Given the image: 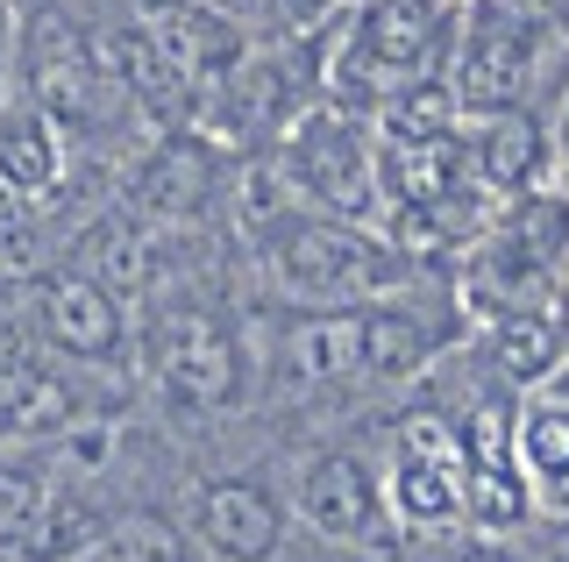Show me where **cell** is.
<instances>
[{
    "label": "cell",
    "mask_w": 569,
    "mask_h": 562,
    "mask_svg": "<svg viewBox=\"0 0 569 562\" xmlns=\"http://www.w3.org/2000/svg\"><path fill=\"white\" fill-rule=\"evenodd\" d=\"M271 263H278V285L292 292V300H320V307L378 292V285L399 278V257H391L385 242H370L363 228H349V221H292L278 235Z\"/></svg>",
    "instance_id": "cell-1"
},
{
    "label": "cell",
    "mask_w": 569,
    "mask_h": 562,
    "mask_svg": "<svg viewBox=\"0 0 569 562\" xmlns=\"http://www.w3.org/2000/svg\"><path fill=\"white\" fill-rule=\"evenodd\" d=\"M533 37H541V22L520 0H477L462 14V50H456V79H449L456 108L506 114L533 79Z\"/></svg>",
    "instance_id": "cell-2"
},
{
    "label": "cell",
    "mask_w": 569,
    "mask_h": 562,
    "mask_svg": "<svg viewBox=\"0 0 569 562\" xmlns=\"http://www.w3.org/2000/svg\"><path fill=\"white\" fill-rule=\"evenodd\" d=\"M284 179H292L307 200H320L328 214H370L378 207V150L363 143V129L342 108H313L284 143Z\"/></svg>",
    "instance_id": "cell-3"
},
{
    "label": "cell",
    "mask_w": 569,
    "mask_h": 562,
    "mask_svg": "<svg viewBox=\"0 0 569 562\" xmlns=\"http://www.w3.org/2000/svg\"><path fill=\"white\" fill-rule=\"evenodd\" d=\"M22 86H29V108L50 121H86L100 108V50L86 43L79 22L64 14H29L22 29Z\"/></svg>",
    "instance_id": "cell-4"
},
{
    "label": "cell",
    "mask_w": 569,
    "mask_h": 562,
    "mask_svg": "<svg viewBox=\"0 0 569 562\" xmlns=\"http://www.w3.org/2000/svg\"><path fill=\"white\" fill-rule=\"evenodd\" d=\"M391 505L413 526H441V520L470 513V449H462V434L435 428V420H413L399 470H391Z\"/></svg>",
    "instance_id": "cell-5"
},
{
    "label": "cell",
    "mask_w": 569,
    "mask_h": 562,
    "mask_svg": "<svg viewBox=\"0 0 569 562\" xmlns=\"http://www.w3.org/2000/svg\"><path fill=\"white\" fill-rule=\"evenodd\" d=\"M236 342H228L221 321L207 313H171L157 328V384L178 399V407H228L236 399Z\"/></svg>",
    "instance_id": "cell-6"
},
{
    "label": "cell",
    "mask_w": 569,
    "mask_h": 562,
    "mask_svg": "<svg viewBox=\"0 0 569 562\" xmlns=\"http://www.w3.org/2000/svg\"><path fill=\"white\" fill-rule=\"evenodd\" d=\"M71 413H79V399H71V384L43 363L36 335L0 328V428L8 434H50V428H64Z\"/></svg>",
    "instance_id": "cell-7"
},
{
    "label": "cell",
    "mask_w": 569,
    "mask_h": 562,
    "mask_svg": "<svg viewBox=\"0 0 569 562\" xmlns=\"http://www.w3.org/2000/svg\"><path fill=\"white\" fill-rule=\"evenodd\" d=\"M36 335L64 357H114L121 349V307L93 278H43L36 285Z\"/></svg>",
    "instance_id": "cell-8"
},
{
    "label": "cell",
    "mask_w": 569,
    "mask_h": 562,
    "mask_svg": "<svg viewBox=\"0 0 569 562\" xmlns=\"http://www.w3.org/2000/svg\"><path fill=\"white\" fill-rule=\"evenodd\" d=\"M200 534H207L228 562H271L278 541H284V513H278V499H271L263 484L221 478V484L200 491Z\"/></svg>",
    "instance_id": "cell-9"
},
{
    "label": "cell",
    "mask_w": 569,
    "mask_h": 562,
    "mask_svg": "<svg viewBox=\"0 0 569 562\" xmlns=\"http://www.w3.org/2000/svg\"><path fill=\"white\" fill-rule=\"evenodd\" d=\"M356 43H363L399 86L420 79L427 58H435V43H441V0H370V8L356 14Z\"/></svg>",
    "instance_id": "cell-10"
},
{
    "label": "cell",
    "mask_w": 569,
    "mask_h": 562,
    "mask_svg": "<svg viewBox=\"0 0 569 562\" xmlns=\"http://www.w3.org/2000/svg\"><path fill=\"white\" fill-rule=\"evenodd\" d=\"M299 513H307L328 541H349L363 534L370 513H378V491H370V470L356 463V455H320L307 470V484H299Z\"/></svg>",
    "instance_id": "cell-11"
},
{
    "label": "cell",
    "mask_w": 569,
    "mask_h": 562,
    "mask_svg": "<svg viewBox=\"0 0 569 562\" xmlns=\"http://www.w3.org/2000/svg\"><path fill=\"white\" fill-rule=\"evenodd\" d=\"M129 200L142 214H200L213 200V150L207 143H164L150 164L136 171Z\"/></svg>",
    "instance_id": "cell-12"
},
{
    "label": "cell",
    "mask_w": 569,
    "mask_h": 562,
    "mask_svg": "<svg viewBox=\"0 0 569 562\" xmlns=\"http://www.w3.org/2000/svg\"><path fill=\"white\" fill-rule=\"evenodd\" d=\"M470 164H477V179H485L491 192L533 185V179H541V129H533V114L527 108L491 114L485 136H477V150H470Z\"/></svg>",
    "instance_id": "cell-13"
},
{
    "label": "cell",
    "mask_w": 569,
    "mask_h": 562,
    "mask_svg": "<svg viewBox=\"0 0 569 562\" xmlns=\"http://www.w3.org/2000/svg\"><path fill=\"white\" fill-rule=\"evenodd\" d=\"M79 278H93L100 292H114V300H129L142 292V278H150V250H142V228L129 214H107L79 235Z\"/></svg>",
    "instance_id": "cell-14"
},
{
    "label": "cell",
    "mask_w": 569,
    "mask_h": 562,
    "mask_svg": "<svg viewBox=\"0 0 569 562\" xmlns=\"http://www.w3.org/2000/svg\"><path fill=\"white\" fill-rule=\"evenodd\" d=\"M50 179H58V136H50V114H36V108L0 114V185L43 192Z\"/></svg>",
    "instance_id": "cell-15"
},
{
    "label": "cell",
    "mask_w": 569,
    "mask_h": 562,
    "mask_svg": "<svg viewBox=\"0 0 569 562\" xmlns=\"http://www.w3.org/2000/svg\"><path fill=\"white\" fill-rule=\"evenodd\" d=\"M427 349H435V335H427L413 313H399V307H370V313H363V357H370V378H406V371H420Z\"/></svg>",
    "instance_id": "cell-16"
},
{
    "label": "cell",
    "mask_w": 569,
    "mask_h": 562,
    "mask_svg": "<svg viewBox=\"0 0 569 562\" xmlns=\"http://www.w3.org/2000/svg\"><path fill=\"white\" fill-rule=\"evenodd\" d=\"M491 349L520 384H533V378H548L562 363V328L548 321V313H506V321L491 328Z\"/></svg>",
    "instance_id": "cell-17"
},
{
    "label": "cell",
    "mask_w": 569,
    "mask_h": 562,
    "mask_svg": "<svg viewBox=\"0 0 569 562\" xmlns=\"http://www.w3.org/2000/svg\"><path fill=\"white\" fill-rule=\"evenodd\" d=\"M299 371H307V378H356V371H370V357H363V313L313 321L307 335H299Z\"/></svg>",
    "instance_id": "cell-18"
},
{
    "label": "cell",
    "mask_w": 569,
    "mask_h": 562,
    "mask_svg": "<svg viewBox=\"0 0 569 562\" xmlns=\"http://www.w3.org/2000/svg\"><path fill=\"white\" fill-rule=\"evenodd\" d=\"M385 136L391 143H441L456 136V93L449 86H413L385 108Z\"/></svg>",
    "instance_id": "cell-19"
},
{
    "label": "cell",
    "mask_w": 569,
    "mask_h": 562,
    "mask_svg": "<svg viewBox=\"0 0 569 562\" xmlns=\"http://www.w3.org/2000/svg\"><path fill=\"white\" fill-rule=\"evenodd\" d=\"M100 520L86 513L79 499H50V513L36 520V534L22 541V562H71L79 549H93Z\"/></svg>",
    "instance_id": "cell-20"
},
{
    "label": "cell",
    "mask_w": 569,
    "mask_h": 562,
    "mask_svg": "<svg viewBox=\"0 0 569 562\" xmlns=\"http://www.w3.org/2000/svg\"><path fill=\"white\" fill-rule=\"evenodd\" d=\"M498 235H506L512 250H527L548 271V263L569 250V200H527V207H512V221L498 228Z\"/></svg>",
    "instance_id": "cell-21"
},
{
    "label": "cell",
    "mask_w": 569,
    "mask_h": 562,
    "mask_svg": "<svg viewBox=\"0 0 569 562\" xmlns=\"http://www.w3.org/2000/svg\"><path fill=\"white\" fill-rule=\"evenodd\" d=\"M43 513H50L43 478H36V470H8V463H0V549H22Z\"/></svg>",
    "instance_id": "cell-22"
},
{
    "label": "cell",
    "mask_w": 569,
    "mask_h": 562,
    "mask_svg": "<svg viewBox=\"0 0 569 562\" xmlns=\"http://www.w3.org/2000/svg\"><path fill=\"white\" fill-rule=\"evenodd\" d=\"M520 455L533 463V478H569V407H533L520 428Z\"/></svg>",
    "instance_id": "cell-23"
},
{
    "label": "cell",
    "mask_w": 569,
    "mask_h": 562,
    "mask_svg": "<svg viewBox=\"0 0 569 562\" xmlns=\"http://www.w3.org/2000/svg\"><path fill=\"white\" fill-rule=\"evenodd\" d=\"M470 520L520 526L527 520V484L512 478V470H470Z\"/></svg>",
    "instance_id": "cell-24"
},
{
    "label": "cell",
    "mask_w": 569,
    "mask_h": 562,
    "mask_svg": "<svg viewBox=\"0 0 569 562\" xmlns=\"http://www.w3.org/2000/svg\"><path fill=\"white\" fill-rule=\"evenodd\" d=\"M512 413L506 407H477L470 420H462V449H470V470H512Z\"/></svg>",
    "instance_id": "cell-25"
},
{
    "label": "cell",
    "mask_w": 569,
    "mask_h": 562,
    "mask_svg": "<svg viewBox=\"0 0 569 562\" xmlns=\"http://www.w3.org/2000/svg\"><path fill=\"white\" fill-rule=\"evenodd\" d=\"M0 263H8V271H29V263H36V235H29V214H22V207H8V214H0Z\"/></svg>",
    "instance_id": "cell-26"
},
{
    "label": "cell",
    "mask_w": 569,
    "mask_h": 562,
    "mask_svg": "<svg viewBox=\"0 0 569 562\" xmlns=\"http://www.w3.org/2000/svg\"><path fill=\"white\" fill-rule=\"evenodd\" d=\"M121 549H129V562H186V549H178L164 526H129Z\"/></svg>",
    "instance_id": "cell-27"
},
{
    "label": "cell",
    "mask_w": 569,
    "mask_h": 562,
    "mask_svg": "<svg viewBox=\"0 0 569 562\" xmlns=\"http://www.w3.org/2000/svg\"><path fill=\"white\" fill-rule=\"evenodd\" d=\"M192 8H207V14H221L228 29L236 22H263V14H278L284 0H192Z\"/></svg>",
    "instance_id": "cell-28"
},
{
    "label": "cell",
    "mask_w": 569,
    "mask_h": 562,
    "mask_svg": "<svg viewBox=\"0 0 569 562\" xmlns=\"http://www.w3.org/2000/svg\"><path fill=\"white\" fill-rule=\"evenodd\" d=\"M449 562H512V555L498 549V541H470V549H456Z\"/></svg>",
    "instance_id": "cell-29"
},
{
    "label": "cell",
    "mask_w": 569,
    "mask_h": 562,
    "mask_svg": "<svg viewBox=\"0 0 569 562\" xmlns=\"http://www.w3.org/2000/svg\"><path fill=\"white\" fill-rule=\"evenodd\" d=\"M548 555H556V562H569V520L556 526V541H548Z\"/></svg>",
    "instance_id": "cell-30"
},
{
    "label": "cell",
    "mask_w": 569,
    "mask_h": 562,
    "mask_svg": "<svg viewBox=\"0 0 569 562\" xmlns=\"http://www.w3.org/2000/svg\"><path fill=\"white\" fill-rule=\"evenodd\" d=\"M556 157H562V171H569V108H562V129H556Z\"/></svg>",
    "instance_id": "cell-31"
},
{
    "label": "cell",
    "mask_w": 569,
    "mask_h": 562,
    "mask_svg": "<svg viewBox=\"0 0 569 562\" xmlns=\"http://www.w3.org/2000/svg\"><path fill=\"white\" fill-rule=\"evenodd\" d=\"M363 562H391V541H370V549H363Z\"/></svg>",
    "instance_id": "cell-32"
},
{
    "label": "cell",
    "mask_w": 569,
    "mask_h": 562,
    "mask_svg": "<svg viewBox=\"0 0 569 562\" xmlns=\"http://www.w3.org/2000/svg\"><path fill=\"white\" fill-rule=\"evenodd\" d=\"M548 499H556L562 513H569V478H556V484H548Z\"/></svg>",
    "instance_id": "cell-33"
},
{
    "label": "cell",
    "mask_w": 569,
    "mask_h": 562,
    "mask_svg": "<svg viewBox=\"0 0 569 562\" xmlns=\"http://www.w3.org/2000/svg\"><path fill=\"white\" fill-rule=\"evenodd\" d=\"M548 8H556V22H562V37H569V0H548Z\"/></svg>",
    "instance_id": "cell-34"
},
{
    "label": "cell",
    "mask_w": 569,
    "mask_h": 562,
    "mask_svg": "<svg viewBox=\"0 0 569 562\" xmlns=\"http://www.w3.org/2000/svg\"><path fill=\"white\" fill-rule=\"evenodd\" d=\"M22 8H29V14H43V8H36V0H22Z\"/></svg>",
    "instance_id": "cell-35"
}]
</instances>
